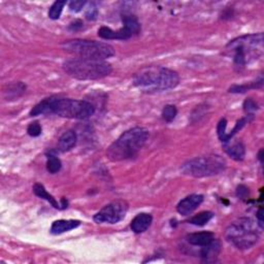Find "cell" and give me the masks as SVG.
<instances>
[{
  "label": "cell",
  "instance_id": "obj_1",
  "mask_svg": "<svg viewBox=\"0 0 264 264\" xmlns=\"http://www.w3.org/2000/svg\"><path fill=\"white\" fill-rule=\"evenodd\" d=\"M94 113L95 106L89 101L53 96L37 103L31 109L30 116L56 115L62 118L86 120L91 118Z\"/></svg>",
  "mask_w": 264,
  "mask_h": 264
},
{
  "label": "cell",
  "instance_id": "obj_2",
  "mask_svg": "<svg viewBox=\"0 0 264 264\" xmlns=\"http://www.w3.org/2000/svg\"><path fill=\"white\" fill-rule=\"evenodd\" d=\"M179 83L178 72L162 66H146L133 76V85L146 93L174 89Z\"/></svg>",
  "mask_w": 264,
  "mask_h": 264
},
{
  "label": "cell",
  "instance_id": "obj_3",
  "mask_svg": "<svg viewBox=\"0 0 264 264\" xmlns=\"http://www.w3.org/2000/svg\"><path fill=\"white\" fill-rule=\"evenodd\" d=\"M148 138L149 132L145 128H131L121 134V136L108 147L106 156L114 162L133 158L144 148Z\"/></svg>",
  "mask_w": 264,
  "mask_h": 264
},
{
  "label": "cell",
  "instance_id": "obj_4",
  "mask_svg": "<svg viewBox=\"0 0 264 264\" xmlns=\"http://www.w3.org/2000/svg\"><path fill=\"white\" fill-rule=\"evenodd\" d=\"M226 54L232 57L236 67H245L257 60L263 54V34H249L231 40L225 48Z\"/></svg>",
  "mask_w": 264,
  "mask_h": 264
},
{
  "label": "cell",
  "instance_id": "obj_5",
  "mask_svg": "<svg viewBox=\"0 0 264 264\" xmlns=\"http://www.w3.org/2000/svg\"><path fill=\"white\" fill-rule=\"evenodd\" d=\"M63 69L71 78L81 81L100 80L111 74L113 70L112 65L105 61L80 57L66 60Z\"/></svg>",
  "mask_w": 264,
  "mask_h": 264
},
{
  "label": "cell",
  "instance_id": "obj_6",
  "mask_svg": "<svg viewBox=\"0 0 264 264\" xmlns=\"http://www.w3.org/2000/svg\"><path fill=\"white\" fill-rule=\"evenodd\" d=\"M257 224L251 218H240L231 223L225 230L227 241L238 250H249L259 240Z\"/></svg>",
  "mask_w": 264,
  "mask_h": 264
},
{
  "label": "cell",
  "instance_id": "obj_7",
  "mask_svg": "<svg viewBox=\"0 0 264 264\" xmlns=\"http://www.w3.org/2000/svg\"><path fill=\"white\" fill-rule=\"evenodd\" d=\"M62 49L80 58L93 60L104 61L115 55L114 48L108 43L87 39H71L64 41L62 43Z\"/></svg>",
  "mask_w": 264,
  "mask_h": 264
},
{
  "label": "cell",
  "instance_id": "obj_8",
  "mask_svg": "<svg viewBox=\"0 0 264 264\" xmlns=\"http://www.w3.org/2000/svg\"><path fill=\"white\" fill-rule=\"evenodd\" d=\"M226 168V161L219 155H206L195 157L186 161L182 166L181 171L185 175L193 178L213 177L224 171Z\"/></svg>",
  "mask_w": 264,
  "mask_h": 264
},
{
  "label": "cell",
  "instance_id": "obj_9",
  "mask_svg": "<svg viewBox=\"0 0 264 264\" xmlns=\"http://www.w3.org/2000/svg\"><path fill=\"white\" fill-rule=\"evenodd\" d=\"M128 211V203L124 200H116L106 204L94 216L96 223L116 224L123 220Z\"/></svg>",
  "mask_w": 264,
  "mask_h": 264
},
{
  "label": "cell",
  "instance_id": "obj_10",
  "mask_svg": "<svg viewBox=\"0 0 264 264\" xmlns=\"http://www.w3.org/2000/svg\"><path fill=\"white\" fill-rule=\"evenodd\" d=\"M203 202V196L200 194H192L184 198L177 206V211L183 216L191 215L196 208Z\"/></svg>",
  "mask_w": 264,
  "mask_h": 264
},
{
  "label": "cell",
  "instance_id": "obj_11",
  "mask_svg": "<svg viewBox=\"0 0 264 264\" xmlns=\"http://www.w3.org/2000/svg\"><path fill=\"white\" fill-rule=\"evenodd\" d=\"M98 36L101 37L106 40H111V39H119V40H126L129 39L130 37L133 36V34L126 28L123 26V28H121L119 30H112L109 27L102 26L99 28L98 30Z\"/></svg>",
  "mask_w": 264,
  "mask_h": 264
},
{
  "label": "cell",
  "instance_id": "obj_12",
  "mask_svg": "<svg viewBox=\"0 0 264 264\" xmlns=\"http://www.w3.org/2000/svg\"><path fill=\"white\" fill-rule=\"evenodd\" d=\"M186 239L191 246L203 248L213 243L215 240V235L213 232H210V231H201V232L188 234L186 236Z\"/></svg>",
  "mask_w": 264,
  "mask_h": 264
},
{
  "label": "cell",
  "instance_id": "obj_13",
  "mask_svg": "<svg viewBox=\"0 0 264 264\" xmlns=\"http://www.w3.org/2000/svg\"><path fill=\"white\" fill-rule=\"evenodd\" d=\"M224 150L229 157L235 161H243L246 156V148L241 141H233L232 144L224 142Z\"/></svg>",
  "mask_w": 264,
  "mask_h": 264
},
{
  "label": "cell",
  "instance_id": "obj_14",
  "mask_svg": "<svg viewBox=\"0 0 264 264\" xmlns=\"http://www.w3.org/2000/svg\"><path fill=\"white\" fill-rule=\"evenodd\" d=\"M153 222V217L150 214L147 213H141L138 214L133 220L131 221L130 227L131 230L133 231L134 233H142L151 226Z\"/></svg>",
  "mask_w": 264,
  "mask_h": 264
},
{
  "label": "cell",
  "instance_id": "obj_15",
  "mask_svg": "<svg viewBox=\"0 0 264 264\" xmlns=\"http://www.w3.org/2000/svg\"><path fill=\"white\" fill-rule=\"evenodd\" d=\"M81 224L78 220H58L52 224L51 233L53 234H61L67 232L69 230H72L76 227H79Z\"/></svg>",
  "mask_w": 264,
  "mask_h": 264
},
{
  "label": "cell",
  "instance_id": "obj_16",
  "mask_svg": "<svg viewBox=\"0 0 264 264\" xmlns=\"http://www.w3.org/2000/svg\"><path fill=\"white\" fill-rule=\"evenodd\" d=\"M76 141H78V136L76 133L72 130H69L67 132H65L61 135L59 138L58 142V149L60 152H67L73 149L76 145Z\"/></svg>",
  "mask_w": 264,
  "mask_h": 264
},
{
  "label": "cell",
  "instance_id": "obj_17",
  "mask_svg": "<svg viewBox=\"0 0 264 264\" xmlns=\"http://www.w3.org/2000/svg\"><path fill=\"white\" fill-rule=\"evenodd\" d=\"M26 91V86L21 83H13L7 86V89L4 90V97L6 100H14V99L19 98L23 95Z\"/></svg>",
  "mask_w": 264,
  "mask_h": 264
},
{
  "label": "cell",
  "instance_id": "obj_18",
  "mask_svg": "<svg viewBox=\"0 0 264 264\" xmlns=\"http://www.w3.org/2000/svg\"><path fill=\"white\" fill-rule=\"evenodd\" d=\"M220 250H221V246H220V243L218 240H214L211 245H208L206 247L201 248L200 252V256L205 260L208 261L211 258H215L218 256L220 253Z\"/></svg>",
  "mask_w": 264,
  "mask_h": 264
},
{
  "label": "cell",
  "instance_id": "obj_19",
  "mask_svg": "<svg viewBox=\"0 0 264 264\" xmlns=\"http://www.w3.org/2000/svg\"><path fill=\"white\" fill-rule=\"evenodd\" d=\"M33 192L34 194L40 198H43V199H46L47 201H49L55 208H60L59 203L57 202V200L55 199V198L45 189V187H43L41 184H35L33 186Z\"/></svg>",
  "mask_w": 264,
  "mask_h": 264
},
{
  "label": "cell",
  "instance_id": "obj_20",
  "mask_svg": "<svg viewBox=\"0 0 264 264\" xmlns=\"http://www.w3.org/2000/svg\"><path fill=\"white\" fill-rule=\"evenodd\" d=\"M124 27H126L132 34L136 35L140 32V24L137 18L133 15H124L122 17Z\"/></svg>",
  "mask_w": 264,
  "mask_h": 264
},
{
  "label": "cell",
  "instance_id": "obj_21",
  "mask_svg": "<svg viewBox=\"0 0 264 264\" xmlns=\"http://www.w3.org/2000/svg\"><path fill=\"white\" fill-rule=\"evenodd\" d=\"M213 217H214V214L212 212H202L200 214L192 217L189 220V222L193 225H196V226H203V225L210 222L211 220L213 219Z\"/></svg>",
  "mask_w": 264,
  "mask_h": 264
},
{
  "label": "cell",
  "instance_id": "obj_22",
  "mask_svg": "<svg viewBox=\"0 0 264 264\" xmlns=\"http://www.w3.org/2000/svg\"><path fill=\"white\" fill-rule=\"evenodd\" d=\"M66 1H55L49 10V17L52 20H58L62 14V10L66 5Z\"/></svg>",
  "mask_w": 264,
  "mask_h": 264
},
{
  "label": "cell",
  "instance_id": "obj_23",
  "mask_svg": "<svg viewBox=\"0 0 264 264\" xmlns=\"http://www.w3.org/2000/svg\"><path fill=\"white\" fill-rule=\"evenodd\" d=\"M262 84H263V80L261 79L259 82L253 83L251 85H241V86L235 85V86H232L230 88L229 92H231V93H244L250 89H256V88L262 87Z\"/></svg>",
  "mask_w": 264,
  "mask_h": 264
},
{
  "label": "cell",
  "instance_id": "obj_24",
  "mask_svg": "<svg viewBox=\"0 0 264 264\" xmlns=\"http://www.w3.org/2000/svg\"><path fill=\"white\" fill-rule=\"evenodd\" d=\"M177 115H178V109L174 105L168 104L164 106L162 111V118L165 122H168V123L172 122V121L175 119V117H177Z\"/></svg>",
  "mask_w": 264,
  "mask_h": 264
},
{
  "label": "cell",
  "instance_id": "obj_25",
  "mask_svg": "<svg viewBox=\"0 0 264 264\" xmlns=\"http://www.w3.org/2000/svg\"><path fill=\"white\" fill-rule=\"evenodd\" d=\"M62 167V164H61V161L58 157L56 156H49L48 158V161H47V170L54 174V173H57L58 171H60Z\"/></svg>",
  "mask_w": 264,
  "mask_h": 264
},
{
  "label": "cell",
  "instance_id": "obj_26",
  "mask_svg": "<svg viewBox=\"0 0 264 264\" xmlns=\"http://www.w3.org/2000/svg\"><path fill=\"white\" fill-rule=\"evenodd\" d=\"M244 109L249 116H253V114H254L258 109V105L254 100H253V99L249 98L244 103Z\"/></svg>",
  "mask_w": 264,
  "mask_h": 264
},
{
  "label": "cell",
  "instance_id": "obj_27",
  "mask_svg": "<svg viewBox=\"0 0 264 264\" xmlns=\"http://www.w3.org/2000/svg\"><path fill=\"white\" fill-rule=\"evenodd\" d=\"M226 126H227V121L226 119H222L220 121L218 124V128H217V132H218V136L222 142H225V138H226Z\"/></svg>",
  "mask_w": 264,
  "mask_h": 264
},
{
  "label": "cell",
  "instance_id": "obj_28",
  "mask_svg": "<svg viewBox=\"0 0 264 264\" xmlns=\"http://www.w3.org/2000/svg\"><path fill=\"white\" fill-rule=\"evenodd\" d=\"M27 132H28V134L32 137L39 136L41 134V126L38 122H33L28 126Z\"/></svg>",
  "mask_w": 264,
  "mask_h": 264
},
{
  "label": "cell",
  "instance_id": "obj_29",
  "mask_svg": "<svg viewBox=\"0 0 264 264\" xmlns=\"http://www.w3.org/2000/svg\"><path fill=\"white\" fill-rule=\"evenodd\" d=\"M97 16H98V8L96 4L93 2L89 3V6H88V8L86 9V18L88 20L93 21L97 18Z\"/></svg>",
  "mask_w": 264,
  "mask_h": 264
},
{
  "label": "cell",
  "instance_id": "obj_30",
  "mask_svg": "<svg viewBox=\"0 0 264 264\" xmlns=\"http://www.w3.org/2000/svg\"><path fill=\"white\" fill-rule=\"evenodd\" d=\"M86 1H82V0H80V1H70L68 3L69 5V9L71 10V12H74V13H79L82 10V8L86 5Z\"/></svg>",
  "mask_w": 264,
  "mask_h": 264
},
{
  "label": "cell",
  "instance_id": "obj_31",
  "mask_svg": "<svg viewBox=\"0 0 264 264\" xmlns=\"http://www.w3.org/2000/svg\"><path fill=\"white\" fill-rule=\"evenodd\" d=\"M83 25H84V24H83V22H82V21L76 20V21L73 22V23H71V24L69 25V29L72 30V31H78V30H80V29L83 28Z\"/></svg>",
  "mask_w": 264,
  "mask_h": 264
},
{
  "label": "cell",
  "instance_id": "obj_32",
  "mask_svg": "<svg viewBox=\"0 0 264 264\" xmlns=\"http://www.w3.org/2000/svg\"><path fill=\"white\" fill-rule=\"evenodd\" d=\"M262 214H263V211H262V208H260L257 213V219H258V223H259L260 228H263V219H262L263 215Z\"/></svg>",
  "mask_w": 264,
  "mask_h": 264
}]
</instances>
